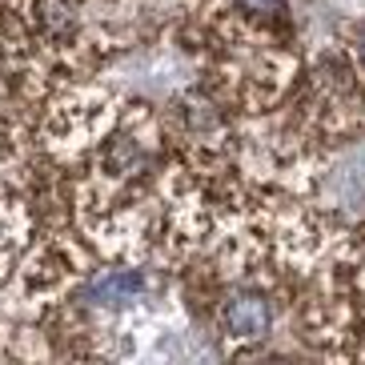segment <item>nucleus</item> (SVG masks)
Returning <instances> with one entry per match:
<instances>
[{
    "label": "nucleus",
    "mask_w": 365,
    "mask_h": 365,
    "mask_svg": "<svg viewBox=\"0 0 365 365\" xmlns=\"http://www.w3.org/2000/svg\"><path fill=\"white\" fill-rule=\"evenodd\" d=\"M221 325L233 341H261L273 329V309L261 293H233L221 309Z\"/></svg>",
    "instance_id": "1"
},
{
    "label": "nucleus",
    "mask_w": 365,
    "mask_h": 365,
    "mask_svg": "<svg viewBox=\"0 0 365 365\" xmlns=\"http://www.w3.org/2000/svg\"><path fill=\"white\" fill-rule=\"evenodd\" d=\"M140 273L137 269H105L101 277H93L88 285V297L97 301V305H125L140 293Z\"/></svg>",
    "instance_id": "2"
},
{
    "label": "nucleus",
    "mask_w": 365,
    "mask_h": 365,
    "mask_svg": "<svg viewBox=\"0 0 365 365\" xmlns=\"http://www.w3.org/2000/svg\"><path fill=\"white\" fill-rule=\"evenodd\" d=\"M36 12V29H41L48 41H68L76 29V9L73 0H33Z\"/></svg>",
    "instance_id": "3"
},
{
    "label": "nucleus",
    "mask_w": 365,
    "mask_h": 365,
    "mask_svg": "<svg viewBox=\"0 0 365 365\" xmlns=\"http://www.w3.org/2000/svg\"><path fill=\"white\" fill-rule=\"evenodd\" d=\"M241 4V12H249V16H277L281 9H285V0H237Z\"/></svg>",
    "instance_id": "4"
},
{
    "label": "nucleus",
    "mask_w": 365,
    "mask_h": 365,
    "mask_svg": "<svg viewBox=\"0 0 365 365\" xmlns=\"http://www.w3.org/2000/svg\"><path fill=\"white\" fill-rule=\"evenodd\" d=\"M357 53H361V65H365V33H361V44H357Z\"/></svg>",
    "instance_id": "5"
}]
</instances>
